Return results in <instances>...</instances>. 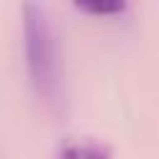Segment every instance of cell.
I'll use <instances>...</instances> for the list:
<instances>
[{"label": "cell", "mask_w": 159, "mask_h": 159, "mask_svg": "<svg viewBox=\"0 0 159 159\" xmlns=\"http://www.w3.org/2000/svg\"><path fill=\"white\" fill-rule=\"evenodd\" d=\"M22 47L30 82L45 102H57L62 87V62L57 35L42 5L27 0L22 7Z\"/></svg>", "instance_id": "1"}, {"label": "cell", "mask_w": 159, "mask_h": 159, "mask_svg": "<svg viewBox=\"0 0 159 159\" xmlns=\"http://www.w3.org/2000/svg\"><path fill=\"white\" fill-rule=\"evenodd\" d=\"M57 159H112V147L99 139H77L60 149Z\"/></svg>", "instance_id": "2"}, {"label": "cell", "mask_w": 159, "mask_h": 159, "mask_svg": "<svg viewBox=\"0 0 159 159\" xmlns=\"http://www.w3.org/2000/svg\"><path fill=\"white\" fill-rule=\"evenodd\" d=\"M75 5L89 15H117L127 7V0H75Z\"/></svg>", "instance_id": "3"}]
</instances>
